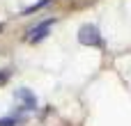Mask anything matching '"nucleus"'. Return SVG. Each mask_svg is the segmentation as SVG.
Returning a JSON list of instances; mask_svg holds the SVG:
<instances>
[{
    "label": "nucleus",
    "instance_id": "1",
    "mask_svg": "<svg viewBox=\"0 0 131 126\" xmlns=\"http://www.w3.org/2000/svg\"><path fill=\"white\" fill-rule=\"evenodd\" d=\"M78 41L83 46H101V37H99V30L94 25H81L78 30Z\"/></svg>",
    "mask_w": 131,
    "mask_h": 126
},
{
    "label": "nucleus",
    "instance_id": "3",
    "mask_svg": "<svg viewBox=\"0 0 131 126\" xmlns=\"http://www.w3.org/2000/svg\"><path fill=\"white\" fill-rule=\"evenodd\" d=\"M53 23H55L53 18H51V21H44V23H39V25H37L35 30H30V37H28V39H30L32 44L41 41V39H44V37L48 34V30H51V25H53Z\"/></svg>",
    "mask_w": 131,
    "mask_h": 126
},
{
    "label": "nucleus",
    "instance_id": "4",
    "mask_svg": "<svg viewBox=\"0 0 131 126\" xmlns=\"http://www.w3.org/2000/svg\"><path fill=\"white\" fill-rule=\"evenodd\" d=\"M0 126H16V119L14 117H2L0 119Z\"/></svg>",
    "mask_w": 131,
    "mask_h": 126
},
{
    "label": "nucleus",
    "instance_id": "2",
    "mask_svg": "<svg viewBox=\"0 0 131 126\" xmlns=\"http://www.w3.org/2000/svg\"><path fill=\"white\" fill-rule=\"evenodd\" d=\"M14 99L21 103V110H35V108H37V96H35L30 90H25V87L16 90V92H14Z\"/></svg>",
    "mask_w": 131,
    "mask_h": 126
}]
</instances>
